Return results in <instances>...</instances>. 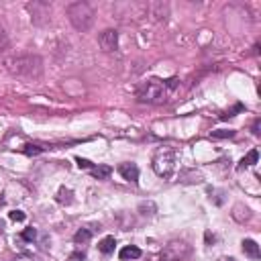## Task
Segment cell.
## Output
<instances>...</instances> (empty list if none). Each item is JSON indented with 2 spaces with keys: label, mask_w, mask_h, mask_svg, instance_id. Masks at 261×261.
Returning <instances> with one entry per match:
<instances>
[{
  "label": "cell",
  "mask_w": 261,
  "mask_h": 261,
  "mask_svg": "<svg viewBox=\"0 0 261 261\" xmlns=\"http://www.w3.org/2000/svg\"><path fill=\"white\" fill-rule=\"evenodd\" d=\"M118 257H120L122 261H128V259H139V257H141V249H139V247H135V245H126L124 249H120Z\"/></svg>",
  "instance_id": "obj_10"
},
{
  "label": "cell",
  "mask_w": 261,
  "mask_h": 261,
  "mask_svg": "<svg viewBox=\"0 0 261 261\" xmlns=\"http://www.w3.org/2000/svg\"><path fill=\"white\" fill-rule=\"evenodd\" d=\"M177 80H167V82H161V80H147L143 84H139L135 96L139 102H147V104H159L167 98L169 90L175 86Z\"/></svg>",
  "instance_id": "obj_1"
},
{
  "label": "cell",
  "mask_w": 261,
  "mask_h": 261,
  "mask_svg": "<svg viewBox=\"0 0 261 261\" xmlns=\"http://www.w3.org/2000/svg\"><path fill=\"white\" fill-rule=\"evenodd\" d=\"M22 151H24L27 155H39L43 149H41V147H37V145H31V143H29V145H24V149H22Z\"/></svg>",
  "instance_id": "obj_16"
},
{
  "label": "cell",
  "mask_w": 261,
  "mask_h": 261,
  "mask_svg": "<svg viewBox=\"0 0 261 261\" xmlns=\"http://www.w3.org/2000/svg\"><path fill=\"white\" fill-rule=\"evenodd\" d=\"M259 133H261V130H259V118H257V120L253 122V135H259Z\"/></svg>",
  "instance_id": "obj_22"
},
{
  "label": "cell",
  "mask_w": 261,
  "mask_h": 261,
  "mask_svg": "<svg viewBox=\"0 0 261 261\" xmlns=\"http://www.w3.org/2000/svg\"><path fill=\"white\" fill-rule=\"evenodd\" d=\"M8 216H10V220H14V222H22V220H24V212H22V210H12Z\"/></svg>",
  "instance_id": "obj_18"
},
{
  "label": "cell",
  "mask_w": 261,
  "mask_h": 261,
  "mask_svg": "<svg viewBox=\"0 0 261 261\" xmlns=\"http://www.w3.org/2000/svg\"><path fill=\"white\" fill-rule=\"evenodd\" d=\"M192 253V245H188L186 241H169L161 253H159V261H184L188 259Z\"/></svg>",
  "instance_id": "obj_5"
},
{
  "label": "cell",
  "mask_w": 261,
  "mask_h": 261,
  "mask_svg": "<svg viewBox=\"0 0 261 261\" xmlns=\"http://www.w3.org/2000/svg\"><path fill=\"white\" fill-rule=\"evenodd\" d=\"M4 65L12 75H18V77H37V75H41V69H43L41 59L37 55H29V53L8 57V59H4Z\"/></svg>",
  "instance_id": "obj_2"
},
{
  "label": "cell",
  "mask_w": 261,
  "mask_h": 261,
  "mask_svg": "<svg viewBox=\"0 0 261 261\" xmlns=\"http://www.w3.org/2000/svg\"><path fill=\"white\" fill-rule=\"evenodd\" d=\"M67 16H69V22L80 31V33H86L90 31V27L94 24V8L88 4V2H71L67 6Z\"/></svg>",
  "instance_id": "obj_3"
},
{
  "label": "cell",
  "mask_w": 261,
  "mask_h": 261,
  "mask_svg": "<svg viewBox=\"0 0 261 261\" xmlns=\"http://www.w3.org/2000/svg\"><path fill=\"white\" fill-rule=\"evenodd\" d=\"M90 173L94 177H98V179H106L112 173V167H108V165H92L90 167Z\"/></svg>",
  "instance_id": "obj_12"
},
{
  "label": "cell",
  "mask_w": 261,
  "mask_h": 261,
  "mask_svg": "<svg viewBox=\"0 0 261 261\" xmlns=\"http://www.w3.org/2000/svg\"><path fill=\"white\" fill-rule=\"evenodd\" d=\"M243 253L251 259H259L261 257V251H259V245L253 241V239H243Z\"/></svg>",
  "instance_id": "obj_8"
},
{
  "label": "cell",
  "mask_w": 261,
  "mask_h": 261,
  "mask_svg": "<svg viewBox=\"0 0 261 261\" xmlns=\"http://www.w3.org/2000/svg\"><path fill=\"white\" fill-rule=\"evenodd\" d=\"M98 45H100V49L106 51V53L116 51V47H118V33H116L114 29L102 31V33L98 35Z\"/></svg>",
  "instance_id": "obj_6"
},
{
  "label": "cell",
  "mask_w": 261,
  "mask_h": 261,
  "mask_svg": "<svg viewBox=\"0 0 261 261\" xmlns=\"http://www.w3.org/2000/svg\"><path fill=\"white\" fill-rule=\"evenodd\" d=\"M151 165H153V171L159 177H169L175 169V151L171 147H159L153 153Z\"/></svg>",
  "instance_id": "obj_4"
},
{
  "label": "cell",
  "mask_w": 261,
  "mask_h": 261,
  "mask_svg": "<svg viewBox=\"0 0 261 261\" xmlns=\"http://www.w3.org/2000/svg\"><path fill=\"white\" fill-rule=\"evenodd\" d=\"M37 237V230L35 228H24L22 232H20V239H24V241H33Z\"/></svg>",
  "instance_id": "obj_17"
},
{
  "label": "cell",
  "mask_w": 261,
  "mask_h": 261,
  "mask_svg": "<svg viewBox=\"0 0 261 261\" xmlns=\"http://www.w3.org/2000/svg\"><path fill=\"white\" fill-rule=\"evenodd\" d=\"M220 261H237L234 257H220Z\"/></svg>",
  "instance_id": "obj_23"
},
{
  "label": "cell",
  "mask_w": 261,
  "mask_h": 261,
  "mask_svg": "<svg viewBox=\"0 0 261 261\" xmlns=\"http://www.w3.org/2000/svg\"><path fill=\"white\" fill-rule=\"evenodd\" d=\"M55 200H57L61 206H69V204L73 202V192H71L69 188H63V186H61V188L57 190V196H55Z\"/></svg>",
  "instance_id": "obj_9"
},
{
  "label": "cell",
  "mask_w": 261,
  "mask_h": 261,
  "mask_svg": "<svg viewBox=\"0 0 261 261\" xmlns=\"http://www.w3.org/2000/svg\"><path fill=\"white\" fill-rule=\"evenodd\" d=\"M8 47V39H6V35L0 31V51H4Z\"/></svg>",
  "instance_id": "obj_21"
},
{
  "label": "cell",
  "mask_w": 261,
  "mask_h": 261,
  "mask_svg": "<svg viewBox=\"0 0 261 261\" xmlns=\"http://www.w3.org/2000/svg\"><path fill=\"white\" fill-rule=\"evenodd\" d=\"M239 110H243V106H241V104H237V106H234L232 110H226L224 114H220V118H222V120H226V118H230V116H234V112H239Z\"/></svg>",
  "instance_id": "obj_19"
},
{
  "label": "cell",
  "mask_w": 261,
  "mask_h": 261,
  "mask_svg": "<svg viewBox=\"0 0 261 261\" xmlns=\"http://www.w3.org/2000/svg\"><path fill=\"white\" fill-rule=\"evenodd\" d=\"M212 139H228V137H234V130H226V128H220V130H212L210 133Z\"/></svg>",
  "instance_id": "obj_15"
},
{
  "label": "cell",
  "mask_w": 261,
  "mask_h": 261,
  "mask_svg": "<svg viewBox=\"0 0 261 261\" xmlns=\"http://www.w3.org/2000/svg\"><path fill=\"white\" fill-rule=\"evenodd\" d=\"M92 239V230L90 228H80L75 234H73V241L77 243V245H84V243H88Z\"/></svg>",
  "instance_id": "obj_14"
},
{
  "label": "cell",
  "mask_w": 261,
  "mask_h": 261,
  "mask_svg": "<svg viewBox=\"0 0 261 261\" xmlns=\"http://www.w3.org/2000/svg\"><path fill=\"white\" fill-rule=\"evenodd\" d=\"M114 247H116L114 237H104V239L98 243V251H100V253H104V255H110V253L114 251Z\"/></svg>",
  "instance_id": "obj_11"
},
{
  "label": "cell",
  "mask_w": 261,
  "mask_h": 261,
  "mask_svg": "<svg viewBox=\"0 0 261 261\" xmlns=\"http://www.w3.org/2000/svg\"><path fill=\"white\" fill-rule=\"evenodd\" d=\"M75 163H77V167H84V169H90L92 167V161L82 159V157H75Z\"/></svg>",
  "instance_id": "obj_20"
},
{
  "label": "cell",
  "mask_w": 261,
  "mask_h": 261,
  "mask_svg": "<svg viewBox=\"0 0 261 261\" xmlns=\"http://www.w3.org/2000/svg\"><path fill=\"white\" fill-rule=\"evenodd\" d=\"M257 157H259V153H257V149H253V151H249L241 161H239V165H237V169H245V167H251L255 161H257Z\"/></svg>",
  "instance_id": "obj_13"
},
{
  "label": "cell",
  "mask_w": 261,
  "mask_h": 261,
  "mask_svg": "<svg viewBox=\"0 0 261 261\" xmlns=\"http://www.w3.org/2000/svg\"><path fill=\"white\" fill-rule=\"evenodd\" d=\"M118 173L126 181H133V184L139 181V167H137V163H120L118 165Z\"/></svg>",
  "instance_id": "obj_7"
}]
</instances>
